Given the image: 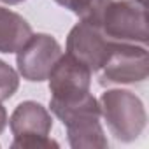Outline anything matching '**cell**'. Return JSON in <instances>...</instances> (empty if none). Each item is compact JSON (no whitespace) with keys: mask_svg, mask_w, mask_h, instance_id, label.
<instances>
[{"mask_svg":"<svg viewBox=\"0 0 149 149\" xmlns=\"http://www.w3.org/2000/svg\"><path fill=\"white\" fill-rule=\"evenodd\" d=\"M49 109L63 123L70 147L74 149L109 147V140L100 123L102 118L100 104L91 93L67 104H49Z\"/></svg>","mask_w":149,"mask_h":149,"instance_id":"obj_1","label":"cell"},{"mask_svg":"<svg viewBox=\"0 0 149 149\" xmlns=\"http://www.w3.org/2000/svg\"><path fill=\"white\" fill-rule=\"evenodd\" d=\"M100 114L107 123L109 132L119 142L137 140L147 125V112L139 95L130 90H105L98 100Z\"/></svg>","mask_w":149,"mask_h":149,"instance_id":"obj_2","label":"cell"},{"mask_svg":"<svg viewBox=\"0 0 149 149\" xmlns=\"http://www.w3.org/2000/svg\"><path fill=\"white\" fill-rule=\"evenodd\" d=\"M9 128L14 135L13 149H49L60 144L49 137L53 130L51 112L35 100H25L16 105L9 118Z\"/></svg>","mask_w":149,"mask_h":149,"instance_id":"obj_3","label":"cell"},{"mask_svg":"<svg viewBox=\"0 0 149 149\" xmlns=\"http://www.w3.org/2000/svg\"><path fill=\"white\" fill-rule=\"evenodd\" d=\"M100 84H135L149 76L147 46L114 40L112 49L98 70Z\"/></svg>","mask_w":149,"mask_h":149,"instance_id":"obj_4","label":"cell"},{"mask_svg":"<svg viewBox=\"0 0 149 149\" xmlns=\"http://www.w3.org/2000/svg\"><path fill=\"white\" fill-rule=\"evenodd\" d=\"M100 28L111 40L142 46L149 42L146 6L135 0H111L104 11Z\"/></svg>","mask_w":149,"mask_h":149,"instance_id":"obj_5","label":"cell"},{"mask_svg":"<svg viewBox=\"0 0 149 149\" xmlns=\"http://www.w3.org/2000/svg\"><path fill=\"white\" fill-rule=\"evenodd\" d=\"M91 77L93 72L83 61L68 53L61 54L47 76L49 104H67L86 97L91 93Z\"/></svg>","mask_w":149,"mask_h":149,"instance_id":"obj_6","label":"cell"},{"mask_svg":"<svg viewBox=\"0 0 149 149\" xmlns=\"http://www.w3.org/2000/svg\"><path fill=\"white\" fill-rule=\"evenodd\" d=\"M63 54L60 42L49 33H32L30 39L16 51L18 74L30 83L47 79L51 68Z\"/></svg>","mask_w":149,"mask_h":149,"instance_id":"obj_7","label":"cell"},{"mask_svg":"<svg viewBox=\"0 0 149 149\" xmlns=\"http://www.w3.org/2000/svg\"><path fill=\"white\" fill-rule=\"evenodd\" d=\"M112 44H114V40H111L102 32L100 26L79 19V23L74 25L67 35V47H65L67 51L65 53H68L74 58H77L79 61H83L95 74L105 63V60L112 49Z\"/></svg>","mask_w":149,"mask_h":149,"instance_id":"obj_8","label":"cell"},{"mask_svg":"<svg viewBox=\"0 0 149 149\" xmlns=\"http://www.w3.org/2000/svg\"><path fill=\"white\" fill-rule=\"evenodd\" d=\"M32 33V25L21 14L0 6V53H16Z\"/></svg>","mask_w":149,"mask_h":149,"instance_id":"obj_9","label":"cell"},{"mask_svg":"<svg viewBox=\"0 0 149 149\" xmlns=\"http://www.w3.org/2000/svg\"><path fill=\"white\" fill-rule=\"evenodd\" d=\"M109 2L111 0H72L67 9L72 11L81 21H88L100 26L104 11L109 6Z\"/></svg>","mask_w":149,"mask_h":149,"instance_id":"obj_10","label":"cell"},{"mask_svg":"<svg viewBox=\"0 0 149 149\" xmlns=\"http://www.w3.org/2000/svg\"><path fill=\"white\" fill-rule=\"evenodd\" d=\"M19 88V74L4 60H0V102L9 100Z\"/></svg>","mask_w":149,"mask_h":149,"instance_id":"obj_11","label":"cell"},{"mask_svg":"<svg viewBox=\"0 0 149 149\" xmlns=\"http://www.w3.org/2000/svg\"><path fill=\"white\" fill-rule=\"evenodd\" d=\"M7 123H9V116H7V111H6V107L2 105V102H0V133H2V132L6 130Z\"/></svg>","mask_w":149,"mask_h":149,"instance_id":"obj_12","label":"cell"},{"mask_svg":"<svg viewBox=\"0 0 149 149\" xmlns=\"http://www.w3.org/2000/svg\"><path fill=\"white\" fill-rule=\"evenodd\" d=\"M0 2H4V4H7V6H18V4H21V2H25V0H0Z\"/></svg>","mask_w":149,"mask_h":149,"instance_id":"obj_13","label":"cell"},{"mask_svg":"<svg viewBox=\"0 0 149 149\" xmlns=\"http://www.w3.org/2000/svg\"><path fill=\"white\" fill-rule=\"evenodd\" d=\"M135 2H139V4H142V6H146V0H135Z\"/></svg>","mask_w":149,"mask_h":149,"instance_id":"obj_14","label":"cell"}]
</instances>
